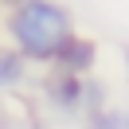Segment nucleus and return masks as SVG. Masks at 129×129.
<instances>
[{
  "label": "nucleus",
  "mask_w": 129,
  "mask_h": 129,
  "mask_svg": "<svg viewBox=\"0 0 129 129\" xmlns=\"http://www.w3.org/2000/svg\"><path fill=\"white\" fill-rule=\"evenodd\" d=\"M4 31L27 63H55L59 47L74 35V16L59 0H24L8 8Z\"/></svg>",
  "instance_id": "nucleus-1"
},
{
  "label": "nucleus",
  "mask_w": 129,
  "mask_h": 129,
  "mask_svg": "<svg viewBox=\"0 0 129 129\" xmlns=\"http://www.w3.org/2000/svg\"><path fill=\"white\" fill-rule=\"evenodd\" d=\"M43 102L59 117H82V74H71V71L55 67L43 78Z\"/></svg>",
  "instance_id": "nucleus-2"
},
{
  "label": "nucleus",
  "mask_w": 129,
  "mask_h": 129,
  "mask_svg": "<svg viewBox=\"0 0 129 129\" xmlns=\"http://www.w3.org/2000/svg\"><path fill=\"white\" fill-rule=\"evenodd\" d=\"M94 63H98V43L74 31L71 39L59 47V55H55V63H51V67L71 71V74H90V71H94Z\"/></svg>",
  "instance_id": "nucleus-3"
},
{
  "label": "nucleus",
  "mask_w": 129,
  "mask_h": 129,
  "mask_svg": "<svg viewBox=\"0 0 129 129\" xmlns=\"http://www.w3.org/2000/svg\"><path fill=\"white\" fill-rule=\"evenodd\" d=\"M27 82V59L16 47H0V94H12Z\"/></svg>",
  "instance_id": "nucleus-4"
},
{
  "label": "nucleus",
  "mask_w": 129,
  "mask_h": 129,
  "mask_svg": "<svg viewBox=\"0 0 129 129\" xmlns=\"http://www.w3.org/2000/svg\"><path fill=\"white\" fill-rule=\"evenodd\" d=\"M90 129H129V110L121 106H98L94 113H86Z\"/></svg>",
  "instance_id": "nucleus-5"
},
{
  "label": "nucleus",
  "mask_w": 129,
  "mask_h": 129,
  "mask_svg": "<svg viewBox=\"0 0 129 129\" xmlns=\"http://www.w3.org/2000/svg\"><path fill=\"white\" fill-rule=\"evenodd\" d=\"M98 106H106V86L90 74H82V113H94Z\"/></svg>",
  "instance_id": "nucleus-6"
},
{
  "label": "nucleus",
  "mask_w": 129,
  "mask_h": 129,
  "mask_svg": "<svg viewBox=\"0 0 129 129\" xmlns=\"http://www.w3.org/2000/svg\"><path fill=\"white\" fill-rule=\"evenodd\" d=\"M16 4H24V0H0V8H16Z\"/></svg>",
  "instance_id": "nucleus-7"
},
{
  "label": "nucleus",
  "mask_w": 129,
  "mask_h": 129,
  "mask_svg": "<svg viewBox=\"0 0 129 129\" xmlns=\"http://www.w3.org/2000/svg\"><path fill=\"white\" fill-rule=\"evenodd\" d=\"M0 129H8V117H4V110H0Z\"/></svg>",
  "instance_id": "nucleus-8"
},
{
  "label": "nucleus",
  "mask_w": 129,
  "mask_h": 129,
  "mask_svg": "<svg viewBox=\"0 0 129 129\" xmlns=\"http://www.w3.org/2000/svg\"><path fill=\"white\" fill-rule=\"evenodd\" d=\"M125 78H129V47H125Z\"/></svg>",
  "instance_id": "nucleus-9"
}]
</instances>
